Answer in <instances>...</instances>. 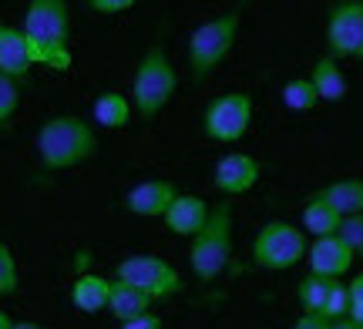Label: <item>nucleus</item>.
<instances>
[{"instance_id": "obj_1", "label": "nucleus", "mask_w": 363, "mask_h": 329, "mask_svg": "<svg viewBox=\"0 0 363 329\" xmlns=\"http://www.w3.org/2000/svg\"><path fill=\"white\" fill-rule=\"evenodd\" d=\"M24 30L34 64H44L51 71H67L71 67V47H67V34H71V17H67L65 0H34L24 13Z\"/></svg>"}, {"instance_id": "obj_2", "label": "nucleus", "mask_w": 363, "mask_h": 329, "mask_svg": "<svg viewBox=\"0 0 363 329\" xmlns=\"http://www.w3.org/2000/svg\"><path fill=\"white\" fill-rule=\"evenodd\" d=\"M94 151H98L94 128L78 115H57L44 121V128L38 132V155L44 168L51 171L74 168L81 161H88Z\"/></svg>"}, {"instance_id": "obj_3", "label": "nucleus", "mask_w": 363, "mask_h": 329, "mask_svg": "<svg viewBox=\"0 0 363 329\" xmlns=\"http://www.w3.org/2000/svg\"><path fill=\"white\" fill-rule=\"evenodd\" d=\"M175 84H179V78H175V67L169 61V51L162 44H152L142 54L135 81H131V105L138 108V115L145 121H152L172 101Z\"/></svg>"}, {"instance_id": "obj_4", "label": "nucleus", "mask_w": 363, "mask_h": 329, "mask_svg": "<svg viewBox=\"0 0 363 329\" xmlns=\"http://www.w3.org/2000/svg\"><path fill=\"white\" fill-rule=\"evenodd\" d=\"M229 252H233V205L222 202L212 209L206 229L192 238L189 246V262H192V272L202 282H212V279L222 276V269L229 265Z\"/></svg>"}, {"instance_id": "obj_5", "label": "nucleus", "mask_w": 363, "mask_h": 329, "mask_svg": "<svg viewBox=\"0 0 363 329\" xmlns=\"http://www.w3.org/2000/svg\"><path fill=\"white\" fill-rule=\"evenodd\" d=\"M235 37H239V13H219L206 24H199L189 37V67H192V78L202 81L208 71L225 61V54L233 51Z\"/></svg>"}, {"instance_id": "obj_6", "label": "nucleus", "mask_w": 363, "mask_h": 329, "mask_svg": "<svg viewBox=\"0 0 363 329\" xmlns=\"http://www.w3.org/2000/svg\"><path fill=\"white\" fill-rule=\"evenodd\" d=\"M306 236L299 232L296 225L289 222H266L259 229V236L252 242V262L259 269H269V272H286L293 265L306 262Z\"/></svg>"}, {"instance_id": "obj_7", "label": "nucleus", "mask_w": 363, "mask_h": 329, "mask_svg": "<svg viewBox=\"0 0 363 329\" xmlns=\"http://www.w3.org/2000/svg\"><path fill=\"white\" fill-rule=\"evenodd\" d=\"M115 279L135 286L148 299H165V296L182 292V279L175 272V265L158 259V255H148V252H135L128 259H121L115 269Z\"/></svg>"}, {"instance_id": "obj_8", "label": "nucleus", "mask_w": 363, "mask_h": 329, "mask_svg": "<svg viewBox=\"0 0 363 329\" xmlns=\"http://www.w3.org/2000/svg\"><path fill=\"white\" fill-rule=\"evenodd\" d=\"M326 54L337 61H363V0H340L330 7Z\"/></svg>"}, {"instance_id": "obj_9", "label": "nucleus", "mask_w": 363, "mask_h": 329, "mask_svg": "<svg viewBox=\"0 0 363 329\" xmlns=\"http://www.w3.org/2000/svg\"><path fill=\"white\" fill-rule=\"evenodd\" d=\"M249 121H252V98L246 91H233L216 98L212 105L206 108V118H202V128L212 142L219 145H233L246 134Z\"/></svg>"}, {"instance_id": "obj_10", "label": "nucleus", "mask_w": 363, "mask_h": 329, "mask_svg": "<svg viewBox=\"0 0 363 329\" xmlns=\"http://www.w3.org/2000/svg\"><path fill=\"white\" fill-rule=\"evenodd\" d=\"M357 262V252L343 242V236H326V238H313L310 252H306V265H310L313 276H326V279H340L343 272H350Z\"/></svg>"}, {"instance_id": "obj_11", "label": "nucleus", "mask_w": 363, "mask_h": 329, "mask_svg": "<svg viewBox=\"0 0 363 329\" xmlns=\"http://www.w3.org/2000/svg\"><path fill=\"white\" fill-rule=\"evenodd\" d=\"M212 182H216V188H219L222 195H229V198H233V195H246L249 188L259 182V161L252 158V155L233 151V155L219 158Z\"/></svg>"}, {"instance_id": "obj_12", "label": "nucleus", "mask_w": 363, "mask_h": 329, "mask_svg": "<svg viewBox=\"0 0 363 329\" xmlns=\"http://www.w3.org/2000/svg\"><path fill=\"white\" fill-rule=\"evenodd\" d=\"M175 198H179L175 185L165 182V178H152V182L135 185L128 195H125V209L131 215H145V219H158V215L165 219L169 209L175 205Z\"/></svg>"}, {"instance_id": "obj_13", "label": "nucleus", "mask_w": 363, "mask_h": 329, "mask_svg": "<svg viewBox=\"0 0 363 329\" xmlns=\"http://www.w3.org/2000/svg\"><path fill=\"white\" fill-rule=\"evenodd\" d=\"M30 67H34V54H30L24 30L4 24L0 27V78L24 81L30 74Z\"/></svg>"}, {"instance_id": "obj_14", "label": "nucleus", "mask_w": 363, "mask_h": 329, "mask_svg": "<svg viewBox=\"0 0 363 329\" xmlns=\"http://www.w3.org/2000/svg\"><path fill=\"white\" fill-rule=\"evenodd\" d=\"M208 215H212V209L206 205V198L179 195L175 205L169 209V215H165V225H169V232H175V236H192L195 238L202 229H206Z\"/></svg>"}, {"instance_id": "obj_15", "label": "nucleus", "mask_w": 363, "mask_h": 329, "mask_svg": "<svg viewBox=\"0 0 363 329\" xmlns=\"http://www.w3.org/2000/svg\"><path fill=\"white\" fill-rule=\"evenodd\" d=\"M316 198L326 202L333 212H340L343 219L363 215V178H340L333 185H323Z\"/></svg>"}, {"instance_id": "obj_16", "label": "nucleus", "mask_w": 363, "mask_h": 329, "mask_svg": "<svg viewBox=\"0 0 363 329\" xmlns=\"http://www.w3.org/2000/svg\"><path fill=\"white\" fill-rule=\"evenodd\" d=\"M71 303L81 313H101L111 303V279L94 276V272H81L71 286Z\"/></svg>"}, {"instance_id": "obj_17", "label": "nucleus", "mask_w": 363, "mask_h": 329, "mask_svg": "<svg viewBox=\"0 0 363 329\" xmlns=\"http://www.w3.org/2000/svg\"><path fill=\"white\" fill-rule=\"evenodd\" d=\"M152 303H155V299H148L145 292H138L135 286H128V282H121V279L111 282V303H108V313L118 319V326H121V323H131V319H138V316H148Z\"/></svg>"}, {"instance_id": "obj_18", "label": "nucleus", "mask_w": 363, "mask_h": 329, "mask_svg": "<svg viewBox=\"0 0 363 329\" xmlns=\"http://www.w3.org/2000/svg\"><path fill=\"white\" fill-rule=\"evenodd\" d=\"M313 88L320 94V101H330V105H340L343 98H347V78H343V71H340V61L337 57H320L316 64H313Z\"/></svg>"}, {"instance_id": "obj_19", "label": "nucleus", "mask_w": 363, "mask_h": 329, "mask_svg": "<svg viewBox=\"0 0 363 329\" xmlns=\"http://www.w3.org/2000/svg\"><path fill=\"white\" fill-rule=\"evenodd\" d=\"M303 229L313 232V238H326V236H340V229H343V215L333 212L326 202L313 195L306 205H303Z\"/></svg>"}, {"instance_id": "obj_20", "label": "nucleus", "mask_w": 363, "mask_h": 329, "mask_svg": "<svg viewBox=\"0 0 363 329\" xmlns=\"http://www.w3.org/2000/svg\"><path fill=\"white\" fill-rule=\"evenodd\" d=\"M131 118V98H125L121 91H104L98 94V101H94V121L101 125V128H125Z\"/></svg>"}, {"instance_id": "obj_21", "label": "nucleus", "mask_w": 363, "mask_h": 329, "mask_svg": "<svg viewBox=\"0 0 363 329\" xmlns=\"http://www.w3.org/2000/svg\"><path fill=\"white\" fill-rule=\"evenodd\" d=\"M340 279H326V276H306L303 282L296 286V296H299V306H303V313H316V316H323L326 303H330V296L337 289Z\"/></svg>"}, {"instance_id": "obj_22", "label": "nucleus", "mask_w": 363, "mask_h": 329, "mask_svg": "<svg viewBox=\"0 0 363 329\" xmlns=\"http://www.w3.org/2000/svg\"><path fill=\"white\" fill-rule=\"evenodd\" d=\"M283 105L289 111H313V108L320 105V94H316L310 78H296L283 88Z\"/></svg>"}, {"instance_id": "obj_23", "label": "nucleus", "mask_w": 363, "mask_h": 329, "mask_svg": "<svg viewBox=\"0 0 363 329\" xmlns=\"http://www.w3.org/2000/svg\"><path fill=\"white\" fill-rule=\"evenodd\" d=\"M17 108H21V81L0 78V121L7 125L17 115Z\"/></svg>"}, {"instance_id": "obj_24", "label": "nucleus", "mask_w": 363, "mask_h": 329, "mask_svg": "<svg viewBox=\"0 0 363 329\" xmlns=\"http://www.w3.org/2000/svg\"><path fill=\"white\" fill-rule=\"evenodd\" d=\"M350 286H343V282H337V289H333V296H330V303H326L323 309V319H330V323H340V319L350 316Z\"/></svg>"}, {"instance_id": "obj_25", "label": "nucleus", "mask_w": 363, "mask_h": 329, "mask_svg": "<svg viewBox=\"0 0 363 329\" xmlns=\"http://www.w3.org/2000/svg\"><path fill=\"white\" fill-rule=\"evenodd\" d=\"M17 262H13V252L7 246H0V292L4 296H13L17 292Z\"/></svg>"}, {"instance_id": "obj_26", "label": "nucleus", "mask_w": 363, "mask_h": 329, "mask_svg": "<svg viewBox=\"0 0 363 329\" xmlns=\"http://www.w3.org/2000/svg\"><path fill=\"white\" fill-rule=\"evenodd\" d=\"M343 242L357 252V259H363V215H353V219H343V229H340Z\"/></svg>"}, {"instance_id": "obj_27", "label": "nucleus", "mask_w": 363, "mask_h": 329, "mask_svg": "<svg viewBox=\"0 0 363 329\" xmlns=\"http://www.w3.org/2000/svg\"><path fill=\"white\" fill-rule=\"evenodd\" d=\"M88 7L98 13H125L131 11V0H91Z\"/></svg>"}, {"instance_id": "obj_28", "label": "nucleus", "mask_w": 363, "mask_h": 329, "mask_svg": "<svg viewBox=\"0 0 363 329\" xmlns=\"http://www.w3.org/2000/svg\"><path fill=\"white\" fill-rule=\"evenodd\" d=\"M118 329H162V319L155 313H148V316H138V319H131V323H121Z\"/></svg>"}, {"instance_id": "obj_29", "label": "nucleus", "mask_w": 363, "mask_h": 329, "mask_svg": "<svg viewBox=\"0 0 363 329\" xmlns=\"http://www.w3.org/2000/svg\"><path fill=\"white\" fill-rule=\"evenodd\" d=\"M293 329H330V319L316 316V313H303V316L296 319V326Z\"/></svg>"}, {"instance_id": "obj_30", "label": "nucleus", "mask_w": 363, "mask_h": 329, "mask_svg": "<svg viewBox=\"0 0 363 329\" xmlns=\"http://www.w3.org/2000/svg\"><path fill=\"white\" fill-rule=\"evenodd\" d=\"M350 309H363V272L350 282Z\"/></svg>"}, {"instance_id": "obj_31", "label": "nucleus", "mask_w": 363, "mask_h": 329, "mask_svg": "<svg viewBox=\"0 0 363 329\" xmlns=\"http://www.w3.org/2000/svg\"><path fill=\"white\" fill-rule=\"evenodd\" d=\"M330 329H363V326H360V323H353V319L347 316V319H340V323H330Z\"/></svg>"}, {"instance_id": "obj_32", "label": "nucleus", "mask_w": 363, "mask_h": 329, "mask_svg": "<svg viewBox=\"0 0 363 329\" xmlns=\"http://www.w3.org/2000/svg\"><path fill=\"white\" fill-rule=\"evenodd\" d=\"M13 329H40L38 323H13Z\"/></svg>"}]
</instances>
